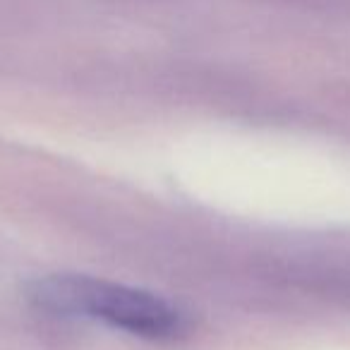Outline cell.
I'll list each match as a JSON object with an SVG mask.
<instances>
[{"label": "cell", "mask_w": 350, "mask_h": 350, "mask_svg": "<svg viewBox=\"0 0 350 350\" xmlns=\"http://www.w3.org/2000/svg\"><path fill=\"white\" fill-rule=\"evenodd\" d=\"M31 297L55 314L103 321L142 338H175L185 331L183 312L163 297L89 276H51L36 281Z\"/></svg>", "instance_id": "1"}, {"label": "cell", "mask_w": 350, "mask_h": 350, "mask_svg": "<svg viewBox=\"0 0 350 350\" xmlns=\"http://www.w3.org/2000/svg\"><path fill=\"white\" fill-rule=\"evenodd\" d=\"M288 5L305 8V10H317V12H348L350 15V0H281Z\"/></svg>", "instance_id": "2"}]
</instances>
